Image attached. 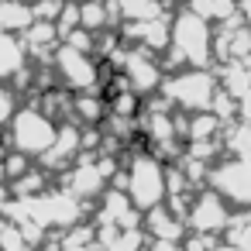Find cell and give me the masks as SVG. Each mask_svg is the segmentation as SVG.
<instances>
[{
    "instance_id": "cell-20",
    "label": "cell",
    "mask_w": 251,
    "mask_h": 251,
    "mask_svg": "<svg viewBox=\"0 0 251 251\" xmlns=\"http://www.w3.org/2000/svg\"><path fill=\"white\" fill-rule=\"evenodd\" d=\"M73 107H76V117H83L86 124H97V121L107 114V103H103L100 97H90V93H79V97L73 100Z\"/></svg>"
},
{
    "instance_id": "cell-22",
    "label": "cell",
    "mask_w": 251,
    "mask_h": 251,
    "mask_svg": "<svg viewBox=\"0 0 251 251\" xmlns=\"http://www.w3.org/2000/svg\"><path fill=\"white\" fill-rule=\"evenodd\" d=\"M11 117H14V97H11L4 86H0V124L11 121Z\"/></svg>"
},
{
    "instance_id": "cell-9",
    "label": "cell",
    "mask_w": 251,
    "mask_h": 251,
    "mask_svg": "<svg viewBox=\"0 0 251 251\" xmlns=\"http://www.w3.org/2000/svg\"><path fill=\"white\" fill-rule=\"evenodd\" d=\"M79 151H83V134L76 127H62L55 134V145L45 151V169H62V165L76 162Z\"/></svg>"
},
{
    "instance_id": "cell-24",
    "label": "cell",
    "mask_w": 251,
    "mask_h": 251,
    "mask_svg": "<svg viewBox=\"0 0 251 251\" xmlns=\"http://www.w3.org/2000/svg\"><path fill=\"white\" fill-rule=\"evenodd\" d=\"M148 251H182V244H172V241H151Z\"/></svg>"
},
{
    "instance_id": "cell-13",
    "label": "cell",
    "mask_w": 251,
    "mask_h": 251,
    "mask_svg": "<svg viewBox=\"0 0 251 251\" xmlns=\"http://www.w3.org/2000/svg\"><path fill=\"white\" fill-rule=\"evenodd\" d=\"M114 11L127 18L131 25H145L162 18V0H114Z\"/></svg>"
},
{
    "instance_id": "cell-16",
    "label": "cell",
    "mask_w": 251,
    "mask_h": 251,
    "mask_svg": "<svg viewBox=\"0 0 251 251\" xmlns=\"http://www.w3.org/2000/svg\"><path fill=\"white\" fill-rule=\"evenodd\" d=\"M25 66V49L14 35H0V79L4 76H14L18 69Z\"/></svg>"
},
{
    "instance_id": "cell-15",
    "label": "cell",
    "mask_w": 251,
    "mask_h": 251,
    "mask_svg": "<svg viewBox=\"0 0 251 251\" xmlns=\"http://www.w3.org/2000/svg\"><path fill=\"white\" fill-rule=\"evenodd\" d=\"M224 244H230L234 251H251V210L230 213L227 230H224Z\"/></svg>"
},
{
    "instance_id": "cell-17",
    "label": "cell",
    "mask_w": 251,
    "mask_h": 251,
    "mask_svg": "<svg viewBox=\"0 0 251 251\" xmlns=\"http://www.w3.org/2000/svg\"><path fill=\"white\" fill-rule=\"evenodd\" d=\"M107 11H110V4H103V0H83L79 4V28L83 31L107 28Z\"/></svg>"
},
{
    "instance_id": "cell-25",
    "label": "cell",
    "mask_w": 251,
    "mask_h": 251,
    "mask_svg": "<svg viewBox=\"0 0 251 251\" xmlns=\"http://www.w3.org/2000/svg\"><path fill=\"white\" fill-rule=\"evenodd\" d=\"M7 200V189H4V182H0V203H4Z\"/></svg>"
},
{
    "instance_id": "cell-4",
    "label": "cell",
    "mask_w": 251,
    "mask_h": 251,
    "mask_svg": "<svg viewBox=\"0 0 251 251\" xmlns=\"http://www.w3.org/2000/svg\"><path fill=\"white\" fill-rule=\"evenodd\" d=\"M59 127L52 124V117L45 110L25 107L14 114V127H11V141L18 148V155H45L55 145Z\"/></svg>"
},
{
    "instance_id": "cell-26",
    "label": "cell",
    "mask_w": 251,
    "mask_h": 251,
    "mask_svg": "<svg viewBox=\"0 0 251 251\" xmlns=\"http://www.w3.org/2000/svg\"><path fill=\"white\" fill-rule=\"evenodd\" d=\"M244 4H251V0H244Z\"/></svg>"
},
{
    "instance_id": "cell-8",
    "label": "cell",
    "mask_w": 251,
    "mask_h": 251,
    "mask_svg": "<svg viewBox=\"0 0 251 251\" xmlns=\"http://www.w3.org/2000/svg\"><path fill=\"white\" fill-rule=\"evenodd\" d=\"M55 69H59V76H62V83L69 90L86 93V90L97 86V66H93V59L83 55V52H76V49H69V45H62L55 52Z\"/></svg>"
},
{
    "instance_id": "cell-2",
    "label": "cell",
    "mask_w": 251,
    "mask_h": 251,
    "mask_svg": "<svg viewBox=\"0 0 251 251\" xmlns=\"http://www.w3.org/2000/svg\"><path fill=\"white\" fill-rule=\"evenodd\" d=\"M121 186H124L134 210L151 213L155 206L165 203V165L151 151H141L127 162V172H124Z\"/></svg>"
},
{
    "instance_id": "cell-21",
    "label": "cell",
    "mask_w": 251,
    "mask_h": 251,
    "mask_svg": "<svg viewBox=\"0 0 251 251\" xmlns=\"http://www.w3.org/2000/svg\"><path fill=\"white\" fill-rule=\"evenodd\" d=\"M42 186H45V176H42V172H25V176L14 182V193H18V196H35Z\"/></svg>"
},
{
    "instance_id": "cell-6",
    "label": "cell",
    "mask_w": 251,
    "mask_h": 251,
    "mask_svg": "<svg viewBox=\"0 0 251 251\" xmlns=\"http://www.w3.org/2000/svg\"><path fill=\"white\" fill-rule=\"evenodd\" d=\"M227 220H230V210L227 203L213 193V189H203L193 196V206L186 213V227L200 237H213V234H224L227 230Z\"/></svg>"
},
{
    "instance_id": "cell-14",
    "label": "cell",
    "mask_w": 251,
    "mask_h": 251,
    "mask_svg": "<svg viewBox=\"0 0 251 251\" xmlns=\"http://www.w3.org/2000/svg\"><path fill=\"white\" fill-rule=\"evenodd\" d=\"M186 11L189 14H196V18H203L206 25L210 21H230L234 18V11H237V4H230V0H186Z\"/></svg>"
},
{
    "instance_id": "cell-12",
    "label": "cell",
    "mask_w": 251,
    "mask_h": 251,
    "mask_svg": "<svg viewBox=\"0 0 251 251\" xmlns=\"http://www.w3.org/2000/svg\"><path fill=\"white\" fill-rule=\"evenodd\" d=\"M31 25H35V14L21 4V0H0V35L28 31Z\"/></svg>"
},
{
    "instance_id": "cell-18",
    "label": "cell",
    "mask_w": 251,
    "mask_h": 251,
    "mask_svg": "<svg viewBox=\"0 0 251 251\" xmlns=\"http://www.w3.org/2000/svg\"><path fill=\"white\" fill-rule=\"evenodd\" d=\"M227 151H230L234 162H241V165L251 169V124H241V127L230 131V138H227Z\"/></svg>"
},
{
    "instance_id": "cell-11",
    "label": "cell",
    "mask_w": 251,
    "mask_h": 251,
    "mask_svg": "<svg viewBox=\"0 0 251 251\" xmlns=\"http://www.w3.org/2000/svg\"><path fill=\"white\" fill-rule=\"evenodd\" d=\"M145 230H148V241H172V244H179V237H182V220H179L172 210L155 206V210L145 217Z\"/></svg>"
},
{
    "instance_id": "cell-23",
    "label": "cell",
    "mask_w": 251,
    "mask_h": 251,
    "mask_svg": "<svg viewBox=\"0 0 251 251\" xmlns=\"http://www.w3.org/2000/svg\"><path fill=\"white\" fill-rule=\"evenodd\" d=\"M237 114H241V121H244V124H251V93L237 100Z\"/></svg>"
},
{
    "instance_id": "cell-19",
    "label": "cell",
    "mask_w": 251,
    "mask_h": 251,
    "mask_svg": "<svg viewBox=\"0 0 251 251\" xmlns=\"http://www.w3.org/2000/svg\"><path fill=\"white\" fill-rule=\"evenodd\" d=\"M55 38H59V28H55L52 21H35V25L25 31V45H28V49H35V52L52 49V45H55Z\"/></svg>"
},
{
    "instance_id": "cell-3",
    "label": "cell",
    "mask_w": 251,
    "mask_h": 251,
    "mask_svg": "<svg viewBox=\"0 0 251 251\" xmlns=\"http://www.w3.org/2000/svg\"><path fill=\"white\" fill-rule=\"evenodd\" d=\"M220 93V79L210 73V69H182L176 73L172 79L162 83V97L165 103L186 110L189 117L193 114H206L213 107V97Z\"/></svg>"
},
{
    "instance_id": "cell-7",
    "label": "cell",
    "mask_w": 251,
    "mask_h": 251,
    "mask_svg": "<svg viewBox=\"0 0 251 251\" xmlns=\"http://www.w3.org/2000/svg\"><path fill=\"white\" fill-rule=\"evenodd\" d=\"M124 79H127V90H131L134 97H145V93L162 90L165 73H162V66H158V59H155L151 52L131 49V52L124 55Z\"/></svg>"
},
{
    "instance_id": "cell-1",
    "label": "cell",
    "mask_w": 251,
    "mask_h": 251,
    "mask_svg": "<svg viewBox=\"0 0 251 251\" xmlns=\"http://www.w3.org/2000/svg\"><path fill=\"white\" fill-rule=\"evenodd\" d=\"M169 66L182 69H206L213 62V25L203 18L179 11L172 21V45H169Z\"/></svg>"
},
{
    "instance_id": "cell-10",
    "label": "cell",
    "mask_w": 251,
    "mask_h": 251,
    "mask_svg": "<svg viewBox=\"0 0 251 251\" xmlns=\"http://www.w3.org/2000/svg\"><path fill=\"white\" fill-rule=\"evenodd\" d=\"M103 182H107V176L100 172V165L97 162H76V169L69 172V196H97V193H103Z\"/></svg>"
},
{
    "instance_id": "cell-5",
    "label": "cell",
    "mask_w": 251,
    "mask_h": 251,
    "mask_svg": "<svg viewBox=\"0 0 251 251\" xmlns=\"http://www.w3.org/2000/svg\"><path fill=\"white\" fill-rule=\"evenodd\" d=\"M206 186L230 206L251 210V169L234 162V158H220L217 165H210Z\"/></svg>"
}]
</instances>
